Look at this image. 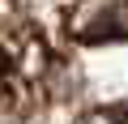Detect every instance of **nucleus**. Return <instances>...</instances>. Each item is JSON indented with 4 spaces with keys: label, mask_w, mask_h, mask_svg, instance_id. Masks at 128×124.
I'll return each mask as SVG.
<instances>
[{
    "label": "nucleus",
    "mask_w": 128,
    "mask_h": 124,
    "mask_svg": "<svg viewBox=\"0 0 128 124\" xmlns=\"http://www.w3.org/2000/svg\"><path fill=\"white\" fill-rule=\"evenodd\" d=\"M73 34L81 43H124L128 39V5L124 0H102V5H94V13L73 26Z\"/></svg>",
    "instance_id": "1"
},
{
    "label": "nucleus",
    "mask_w": 128,
    "mask_h": 124,
    "mask_svg": "<svg viewBox=\"0 0 128 124\" xmlns=\"http://www.w3.org/2000/svg\"><path fill=\"white\" fill-rule=\"evenodd\" d=\"M77 124H128V103H115V107H94V111H86Z\"/></svg>",
    "instance_id": "2"
}]
</instances>
